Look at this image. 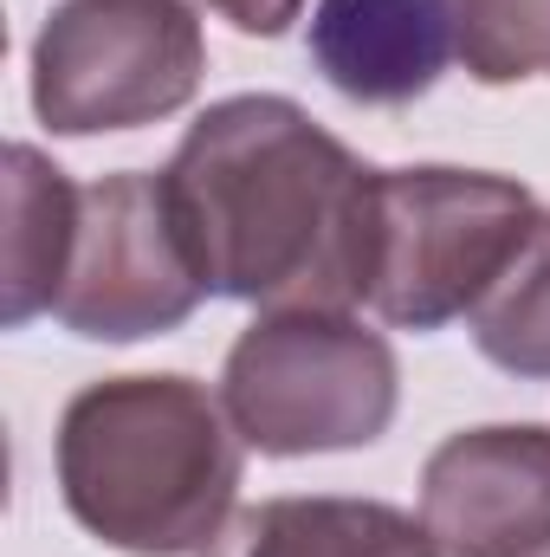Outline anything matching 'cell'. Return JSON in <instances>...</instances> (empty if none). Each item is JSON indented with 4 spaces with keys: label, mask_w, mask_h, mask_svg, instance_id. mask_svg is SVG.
Wrapping results in <instances>:
<instances>
[{
    "label": "cell",
    "mask_w": 550,
    "mask_h": 557,
    "mask_svg": "<svg viewBox=\"0 0 550 557\" xmlns=\"http://www.w3.org/2000/svg\"><path fill=\"white\" fill-rule=\"evenodd\" d=\"M162 182L214 298L260 311L370 305L376 169L304 104L273 91L208 104L175 143Z\"/></svg>",
    "instance_id": "cell-1"
},
{
    "label": "cell",
    "mask_w": 550,
    "mask_h": 557,
    "mask_svg": "<svg viewBox=\"0 0 550 557\" xmlns=\"http://www.w3.org/2000/svg\"><path fill=\"white\" fill-rule=\"evenodd\" d=\"M227 403L195 376H104L59 416V493L65 512L111 552L201 557L234 519L247 473Z\"/></svg>",
    "instance_id": "cell-2"
},
{
    "label": "cell",
    "mask_w": 550,
    "mask_h": 557,
    "mask_svg": "<svg viewBox=\"0 0 550 557\" xmlns=\"http://www.w3.org/2000/svg\"><path fill=\"white\" fill-rule=\"evenodd\" d=\"M221 403L273 460L343 454L389 434L402 370L389 337L350 311H260L221 363Z\"/></svg>",
    "instance_id": "cell-3"
},
{
    "label": "cell",
    "mask_w": 550,
    "mask_h": 557,
    "mask_svg": "<svg viewBox=\"0 0 550 557\" xmlns=\"http://www.w3.org/2000/svg\"><path fill=\"white\" fill-rule=\"evenodd\" d=\"M538 214V195L492 169H376L370 311L396 331H440L447 318H466Z\"/></svg>",
    "instance_id": "cell-4"
},
{
    "label": "cell",
    "mask_w": 550,
    "mask_h": 557,
    "mask_svg": "<svg viewBox=\"0 0 550 557\" xmlns=\"http://www.w3.org/2000/svg\"><path fill=\"white\" fill-rule=\"evenodd\" d=\"M201 72L195 0H59L33 39V117L52 137L142 131L188 111Z\"/></svg>",
    "instance_id": "cell-5"
},
{
    "label": "cell",
    "mask_w": 550,
    "mask_h": 557,
    "mask_svg": "<svg viewBox=\"0 0 550 557\" xmlns=\"http://www.w3.org/2000/svg\"><path fill=\"white\" fill-rule=\"evenodd\" d=\"M208 298L195 253L175 227L168 182L149 169H117L78 195L72 267L52 318L91 344H137L188 324Z\"/></svg>",
    "instance_id": "cell-6"
},
{
    "label": "cell",
    "mask_w": 550,
    "mask_h": 557,
    "mask_svg": "<svg viewBox=\"0 0 550 557\" xmlns=\"http://www.w3.org/2000/svg\"><path fill=\"white\" fill-rule=\"evenodd\" d=\"M421 525L440 557H532L550 545V428L447 434L421 467Z\"/></svg>",
    "instance_id": "cell-7"
},
{
    "label": "cell",
    "mask_w": 550,
    "mask_h": 557,
    "mask_svg": "<svg viewBox=\"0 0 550 557\" xmlns=\"http://www.w3.org/2000/svg\"><path fill=\"white\" fill-rule=\"evenodd\" d=\"M311 59L350 104H414L460 59L447 0H317Z\"/></svg>",
    "instance_id": "cell-8"
},
{
    "label": "cell",
    "mask_w": 550,
    "mask_h": 557,
    "mask_svg": "<svg viewBox=\"0 0 550 557\" xmlns=\"http://www.w3.org/2000/svg\"><path fill=\"white\" fill-rule=\"evenodd\" d=\"M201 557H440V545L389 499L317 493L240 506Z\"/></svg>",
    "instance_id": "cell-9"
},
{
    "label": "cell",
    "mask_w": 550,
    "mask_h": 557,
    "mask_svg": "<svg viewBox=\"0 0 550 557\" xmlns=\"http://www.w3.org/2000/svg\"><path fill=\"white\" fill-rule=\"evenodd\" d=\"M78 182L46 162L33 143L7 149V278H0V318L26 324L59 305V285L72 267L78 234Z\"/></svg>",
    "instance_id": "cell-10"
},
{
    "label": "cell",
    "mask_w": 550,
    "mask_h": 557,
    "mask_svg": "<svg viewBox=\"0 0 550 557\" xmlns=\"http://www.w3.org/2000/svg\"><path fill=\"white\" fill-rule=\"evenodd\" d=\"M466 331H473L479 357L499 363L505 376L550 383V214L532 221V234L518 240L505 273L473 298Z\"/></svg>",
    "instance_id": "cell-11"
},
{
    "label": "cell",
    "mask_w": 550,
    "mask_h": 557,
    "mask_svg": "<svg viewBox=\"0 0 550 557\" xmlns=\"http://www.w3.org/2000/svg\"><path fill=\"white\" fill-rule=\"evenodd\" d=\"M460 59L479 85L550 78V0H447Z\"/></svg>",
    "instance_id": "cell-12"
},
{
    "label": "cell",
    "mask_w": 550,
    "mask_h": 557,
    "mask_svg": "<svg viewBox=\"0 0 550 557\" xmlns=\"http://www.w3.org/2000/svg\"><path fill=\"white\" fill-rule=\"evenodd\" d=\"M234 33H247V39H278L298 13H304V0H208Z\"/></svg>",
    "instance_id": "cell-13"
},
{
    "label": "cell",
    "mask_w": 550,
    "mask_h": 557,
    "mask_svg": "<svg viewBox=\"0 0 550 557\" xmlns=\"http://www.w3.org/2000/svg\"><path fill=\"white\" fill-rule=\"evenodd\" d=\"M532 557H550V545H545V552H532Z\"/></svg>",
    "instance_id": "cell-14"
}]
</instances>
